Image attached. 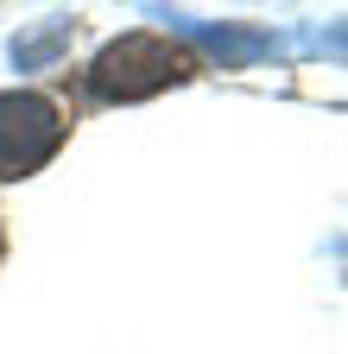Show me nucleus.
I'll return each instance as SVG.
<instances>
[{
  "label": "nucleus",
  "mask_w": 348,
  "mask_h": 354,
  "mask_svg": "<svg viewBox=\"0 0 348 354\" xmlns=\"http://www.w3.org/2000/svg\"><path fill=\"white\" fill-rule=\"evenodd\" d=\"M184 76H190V57L178 44H165L152 32H127L89 64V95L95 102H140V95H158V88L184 82Z\"/></svg>",
  "instance_id": "obj_1"
},
{
  "label": "nucleus",
  "mask_w": 348,
  "mask_h": 354,
  "mask_svg": "<svg viewBox=\"0 0 348 354\" xmlns=\"http://www.w3.org/2000/svg\"><path fill=\"white\" fill-rule=\"evenodd\" d=\"M64 146V114L45 95L7 88L0 95V177H26Z\"/></svg>",
  "instance_id": "obj_2"
},
{
  "label": "nucleus",
  "mask_w": 348,
  "mask_h": 354,
  "mask_svg": "<svg viewBox=\"0 0 348 354\" xmlns=\"http://www.w3.org/2000/svg\"><path fill=\"white\" fill-rule=\"evenodd\" d=\"M171 26H178L190 44H203L209 57H222L228 70H247V64H259V57L279 51L273 32H247V26H209V19H184V13H171Z\"/></svg>",
  "instance_id": "obj_3"
},
{
  "label": "nucleus",
  "mask_w": 348,
  "mask_h": 354,
  "mask_svg": "<svg viewBox=\"0 0 348 354\" xmlns=\"http://www.w3.org/2000/svg\"><path fill=\"white\" fill-rule=\"evenodd\" d=\"M64 51H70V26H64V19H45L38 32H19V38H13V64H19V70H45V64H57Z\"/></svg>",
  "instance_id": "obj_4"
}]
</instances>
